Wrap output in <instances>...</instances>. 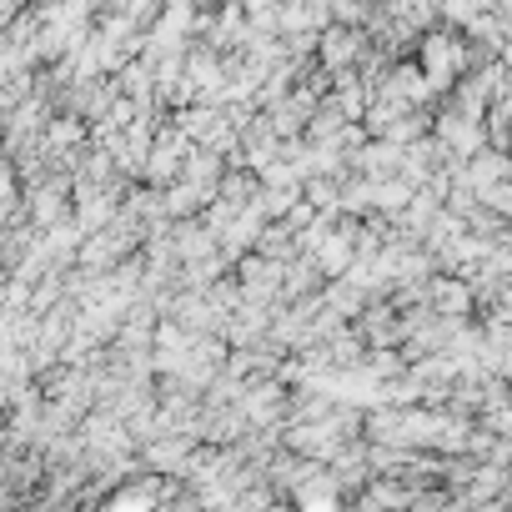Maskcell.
I'll use <instances>...</instances> for the list:
<instances>
[{"mask_svg":"<svg viewBox=\"0 0 512 512\" xmlns=\"http://www.w3.org/2000/svg\"><path fill=\"white\" fill-rule=\"evenodd\" d=\"M432 136L462 161V156H472V151H482L487 146V136H482V116H462V111H432Z\"/></svg>","mask_w":512,"mask_h":512,"instance_id":"cell-1","label":"cell"},{"mask_svg":"<svg viewBox=\"0 0 512 512\" xmlns=\"http://www.w3.org/2000/svg\"><path fill=\"white\" fill-rule=\"evenodd\" d=\"M472 196H477V201H482L487 211H502V216L512 211V181H507V176H497V181H482V186H472Z\"/></svg>","mask_w":512,"mask_h":512,"instance_id":"cell-2","label":"cell"}]
</instances>
